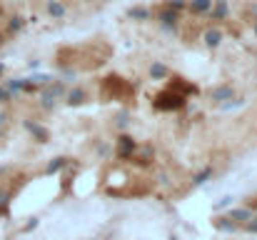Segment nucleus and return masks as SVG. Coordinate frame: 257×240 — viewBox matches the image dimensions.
<instances>
[{"instance_id":"nucleus-1","label":"nucleus","mask_w":257,"mask_h":240,"mask_svg":"<svg viewBox=\"0 0 257 240\" xmlns=\"http://www.w3.org/2000/svg\"><path fill=\"white\" fill-rule=\"evenodd\" d=\"M110 53H113L110 45H105V43H85V45L60 50L58 63L62 68H73V70H95L108 63Z\"/></svg>"},{"instance_id":"nucleus-2","label":"nucleus","mask_w":257,"mask_h":240,"mask_svg":"<svg viewBox=\"0 0 257 240\" xmlns=\"http://www.w3.org/2000/svg\"><path fill=\"white\" fill-rule=\"evenodd\" d=\"M102 88H105V98H108V95H113L115 100H122V103H130L133 98H135V90L130 88V83H127V80H122V78H105V85H102Z\"/></svg>"}]
</instances>
